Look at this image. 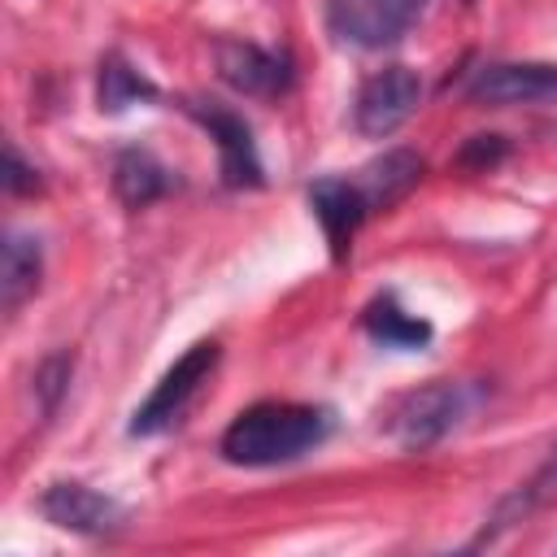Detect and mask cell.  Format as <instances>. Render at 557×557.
Listing matches in <instances>:
<instances>
[{
	"mask_svg": "<svg viewBox=\"0 0 557 557\" xmlns=\"http://www.w3.org/2000/svg\"><path fill=\"white\" fill-rule=\"evenodd\" d=\"M331 409L296 405V400H261L248 405L226 431L218 453L231 466H283L313 453L331 435Z\"/></svg>",
	"mask_w": 557,
	"mask_h": 557,
	"instance_id": "obj_1",
	"label": "cell"
},
{
	"mask_svg": "<svg viewBox=\"0 0 557 557\" xmlns=\"http://www.w3.org/2000/svg\"><path fill=\"white\" fill-rule=\"evenodd\" d=\"M466 409H470V387L453 383V379H440V383H426V387H418V392L396 400V409L387 418V435L400 448L418 453V448L440 444L461 422Z\"/></svg>",
	"mask_w": 557,
	"mask_h": 557,
	"instance_id": "obj_2",
	"label": "cell"
},
{
	"mask_svg": "<svg viewBox=\"0 0 557 557\" xmlns=\"http://www.w3.org/2000/svg\"><path fill=\"white\" fill-rule=\"evenodd\" d=\"M426 0H326V26L339 44L387 48L413 30Z\"/></svg>",
	"mask_w": 557,
	"mask_h": 557,
	"instance_id": "obj_3",
	"label": "cell"
},
{
	"mask_svg": "<svg viewBox=\"0 0 557 557\" xmlns=\"http://www.w3.org/2000/svg\"><path fill=\"white\" fill-rule=\"evenodd\" d=\"M218 352H222V348H218L213 339L191 344V348L161 374V383L152 387V396L135 409V418H131V435H157V431H165V426L187 409V400L200 392V383L213 374Z\"/></svg>",
	"mask_w": 557,
	"mask_h": 557,
	"instance_id": "obj_4",
	"label": "cell"
},
{
	"mask_svg": "<svg viewBox=\"0 0 557 557\" xmlns=\"http://www.w3.org/2000/svg\"><path fill=\"white\" fill-rule=\"evenodd\" d=\"M418 100H422V78L409 65H387L361 83L357 104H352V126L366 139H387L413 117Z\"/></svg>",
	"mask_w": 557,
	"mask_h": 557,
	"instance_id": "obj_5",
	"label": "cell"
},
{
	"mask_svg": "<svg viewBox=\"0 0 557 557\" xmlns=\"http://www.w3.org/2000/svg\"><path fill=\"white\" fill-rule=\"evenodd\" d=\"M466 100L470 104H492V109L557 100V65H548V61H496V65H483L466 83Z\"/></svg>",
	"mask_w": 557,
	"mask_h": 557,
	"instance_id": "obj_6",
	"label": "cell"
},
{
	"mask_svg": "<svg viewBox=\"0 0 557 557\" xmlns=\"http://www.w3.org/2000/svg\"><path fill=\"white\" fill-rule=\"evenodd\" d=\"M187 113L213 135L218 157H222V183L226 187H257L261 183V157L252 144V126L218 100H191Z\"/></svg>",
	"mask_w": 557,
	"mask_h": 557,
	"instance_id": "obj_7",
	"label": "cell"
},
{
	"mask_svg": "<svg viewBox=\"0 0 557 557\" xmlns=\"http://www.w3.org/2000/svg\"><path fill=\"white\" fill-rule=\"evenodd\" d=\"M213 61H218L222 83H231L244 96H261V100L283 96L296 78L287 52H270V48H257V44H244V39H222L213 48Z\"/></svg>",
	"mask_w": 557,
	"mask_h": 557,
	"instance_id": "obj_8",
	"label": "cell"
},
{
	"mask_svg": "<svg viewBox=\"0 0 557 557\" xmlns=\"http://www.w3.org/2000/svg\"><path fill=\"white\" fill-rule=\"evenodd\" d=\"M39 513L61 527V531H74V535H100V531H113L122 522V505L87 483H52L44 496H39Z\"/></svg>",
	"mask_w": 557,
	"mask_h": 557,
	"instance_id": "obj_9",
	"label": "cell"
},
{
	"mask_svg": "<svg viewBox=\"0 0 557 557\" xmlns=\"http://www.w3.org/2000/svg\"><path fill=\"white\" fill-rule=\"evenodd\" d=\"M309 209L322 222V235L331 244V257L344 261L348 248H352L357 226L370 213L366 191L357 187V178H318V183H309Z\"/></svg>",
	"mask_w": 557,
	"mask_h": 557,
	"instance_id": "obj_10",
	"label": "cell"
},
{
	"mask_svg": "<svg viewBox=\"0 0 557 557\" xmlns=\"http://www.w3.org/2000/svg\"><path fill=\"white\" fill-rule=\"evenodd\" d=\"M553 500H557V444H553V453L544 457V466H540L527 483H518L509 496H500V500H496V509H492V518L483 522V535H479L474 544L496 540L500 531H509V527L527 522L531 513H540V509H544V505H553Z\"/></svg>",
	"mask_w": 557,
	"mask_h": 557,
	"instance_id": "obj_11",
	"label": "cell"
},
{
	"mask_svg": "<svg viewBox=\"0 0 557 557\" xmlns=\"http://www.w3.org/2000/svg\"><path fill=\"white\" fill-rule=\"evenodd\" d=\"M44 278V248L35 235L26 231H9L4 235V257H0V309L17 313Z\"/></svg>",
	"mask_w": 557,
	"mask_h": 557,
	"instance_id": "obj_12",
	"label": "cell"
},
{
	"mask_svg": "<svg viewBox=\"0 0 557 557\" xmlns=\"http://www.w3.org/2000/svg\"><path fill=\"white\" fill-rule=\"evenodd\" d=\"M418 183H422V157L409 152V148H392V152L374 157V161L361 170V178H357V187L366 191L370 213H374V209H392V205L405 200Z\"/></svg>",
	"mask_w": 557,
	"mask_h": 557,
	"instance_id": "obj_13",
	"label": "cell"
},
{
	"mask_svg": "<svg viewBox=\"0 0 557 557\" xmlns=\"http://www.w3.org/2000/svg\"><path fill=\"white\" fill-rule=\"evenodd\" d=\"M113 191L126 209H144L170 191V170L148 148H122L113 161Z\"/></svg>",
	"mask_w": 557,
	"mask_h": 557,
	"instance_id": "obj_14",
	"label": "cell"
},
{
	"mask_svg": "<svg viewBox=\"0 0 557 557\" xmlns=\"http://www.w3.org/2000/svg\"><path fill=\"white\" fill-rule=\"evenodd\" d=\"M157 96H161L157 83H152L144 70H135L126 57L109 52V57L100 61L96 100H100L104 113H122V109H131V104H139V100H157Z\"/></svg>",
	"mask_w": 557,
	"mask_h": 557,
	"instance_id": "obj_15",
	"label": "cell"
},
{
	"mask_svg": "<svg viewBox=\"0 0 557 557\" xmlns=\"http://www.w3.org/2000/svg\"><path fill=\"white\" fill-rule=\"evenodd\" d=\"M361 326H366L370 339H379V344H387V348H422V344L431 339V322L405 313L392 296L374 300V305L361 313Z\"/></svg>",
	"mask_w": 557,
	"mask_h": 557,
	"instance_id": "obj_16",
	"label": "cell"
},
{
	"mask_svg": "<svg viewBox=\"0 0 557 557\" xmlns=\"http://www.w3.org/2000/svg\"><path fill=\"white\" fill-rule=\"evenodd\" d=\"M70 374H74V357L70 352H52V357L39 361V370H35V400H39L44 413H57V405H61V396L70 387Z\"/></svg>",
	"mask_w": 557,
	"mask_h": 557,
	"instance_id": "obj_17",
	"label": "cell"
},
{
	"mask_svg": "<svg viewBox=\"0 0 557 557\" xmlns=\"http://www.w3.org/2000/svg\"><path fill=\"white\" fill-rule=\"evenodd\" d=\"M505 157H509V144H505L500 135H470V139L457 148V170L487 174V170H496Z\"/></svg>",
	"mask_w": 557,
	"mask_h": 557,
	"instance_id": "obj_18",
	"label": "cell"
},
{
	"mask_svg": "<svg viewBox=\"0 0 557 557\" xmlns=\"http://www.w3.org/2000/svg\"><path fill=\"white\" fill-rule=\"evenodd\" d=\"M4 161H9L4 191H13V196H30V191H39V174H35V165H26L22 152H17L13 144H9V152H4Z\"/></svg>",
	"mask_w": 557,
	"mask_h": 557,
	"instance_id": "obj_19",
	"label": "cell"
}]
</instances>
